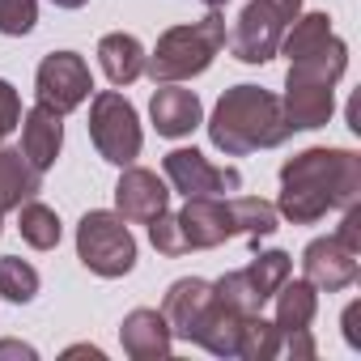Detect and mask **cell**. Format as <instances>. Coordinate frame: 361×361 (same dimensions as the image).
Instances as JSON below:
<instances>
[{
    "label": "cell",
    "mask_w": 361,
    "mask_h": 361,
    "mask_svg": "<svg viewBox=\"0 0 361 361\" xmlns=\"http://www.w3.org/2000/svg\"><path fill=\"white\" fill-rule=\"evenodd\" d=\"M272 302H276V319L272 323L281 331V353H289L293 361H310L314 357L310 323H314V310H319V289L306 276H298V281L285 276V285L272 293Z\"/></svg>",
    "instance_id": "ba28073f"
},
{
    "label": "cell",
    "mask_w": 361,
    "mask_h": 361,
    "mask_svg": "<svg viewBox=\"0 0 361 361\" xmlns=\"http://www.w3.org/2000/svg\"><path fill=\"white\" fill-rule=\"evenodd\" d=\"M145 60H149V51L140 47L136 35L115 30V35H102V43H98V64L111 85H132L136 77H145Z\"/></svg>",
    "instance_id": "ac0fdd59"
},
{
    "label": "cell",
    "mask_w": 361,
    "mask_h": 361,
    "mask_svg": "<svg viewBox=\"0 0 361 361\" xmlns=\"http://www.w3.org/2000/svg\"><path fill=\"white\" fill-rule=\"evenodd\" d=\"M293 132L285 123L281 98L259 90V85H234L217 98L213 119H209V140L226 157H247L259 149L285 145Z\"/></svg>",
    "instance_id": "7a4b0ae2"
},
{
    "label": "cell",
    "mask_w": 361,
    "mask_h": 361,
    "mask_svg": "<svg viewBox=\"0 0 361 361\" xmlns=\"http://www.w3.org/2000/svg\"><path fill=\"white\" fill-rule=\"evenodd\" d=\"M13 213H18V230H22V238H26L35 251H51V247H60L64 226H60L56 209H47L43 200H26V204H18Z\"/></svg>",
    "instance_id": "ffe728a7"
},
{
    "label": "cell",
    "mask_w": 361,
    "mask_h": 361,
    "mask_svg": "<svg viewBox=\"0 0 361 361\" xmlns=\"http://www.w3.org/2000/svg\"><path fill=\"white\" fill-rule=\"evenodd\" d=\"M149 115H153V128L157 136H192L200 123H204V106H200V94L196 90H183V81H170L161 85L153 98H149Z\"/></svg>",
    "instance_id": "9a60e30c"
},
{
    "label": "cell",
    "mask_w": 361,
    "mask_h": 361,
    "mask_svg": "<svg viewBox=\"0 0 361 361\" xmlns=\"http://www.w3.org/2000/svg\"><path fill=\"white\" fill-rule=\"evenodd\" d=\"M90 94H94V77L77 51H51L35 73V102L51 106L56 115L77 111Z\"/></svg>",
    "instance_id": "9c48e42d"
},
{
    "label": "cell",
    "mask_w": 361,
    "mask_h": 361,
    "mask_svg": "<svg viewBox=\"0 0 361 361\" xmlns=\"http://www.w3.org/2000/svg\"><path fill=\"white\" fill-rule=\"evenodd\" d=\"M289 18L272 5V0H251V5L238 13L234 22V35H226L234 60L243 64H268L276 51H281V35H285Z\"/></svg>",
    "instance_id": "8fae6325"
},
{
    "label": "cell",
    "mask_w": 361,
    "mask_h": 361,
    "mask_svg": "<svg viewBox=\"0 0 361 361\" xmlns=\"http://www.w3.org/2000/svg\"><path fill=\"white\" fill-rule=\"evenodd\" d=\"M39 188H43V170H35L22 149H0V209L13 213L18 204L35 200Z\"/></svg>",
    "instance_id": "d6986e66"
},
{
    "label": "cell",
    "mask_w": 361,
    "mask_h": 361,
    "mask_svg": "<svg viewBox=\"0 0 361 361\" xmlns=\"http://www.w3.org/2000/svg\"><path fill=\"white\" fill-rule=\"evenodd\" d=\"M213 293H217V298H221L230 310H238V314H259V310L268 306L243 268H238V272H226L221 281H213Z\"/></svg>",
    "instance_id": "cb8c5ba5"
},
{
    "label": "cell",
    "mask_w": 361,
    "mask_h": 361,
    "mask_svg": "<svg viewBox=\"0 0 361 361\" xmlns=\"http://www.w3.org/2000/svg\"><path fill=\"white\" fill-rule=\"evenodd\" d=\"M18 128H22V153H26V161L35 170H51L56 157H60V149H64V115H56L51 106L35 102L22 115Z\"/></svg>",
    "instance_id": "e0dca14e"
},
{
    "label": "cell",
    "mask_w": 361,
    "mask_h": 361,
    "mask_svg": "<svg viewBox=\"0 0 361 361\" xmlns=\"http://www.w3.org/2000/svg\"><path fill=\"white\" fill-rule=\"evenodd\" d=\"M204 5H209V9H226V0H204Z\"/></svg>",
    "instance_id": "4dcf8cb0"
},
{
    "label": "cell",
    "mask_w": 361,
    "mask_h": 361,
    "mask_svg": "<svg viewBox=\"0 0 361 361\" xmlns=\"http://www.w3.org/2000/svg\"><path fill=\"white\" fill-rule=\"evenodd\" d=\"M344 68H348L344 39H336L331 47H323L314 56L289 60L285 98H281L289 132H314V128H323L331 119V111H336V81L344 77Z\"/></svg>",
    "instance_id": "3957f363"
},
{
    "label": "cell",
    "mask_w": 361,
    "mask_h": 361,
    "mask_svg": "<svg viewBox=\"0 0 361 361\" xmlns=\"http://www.w3.org/2000/svg\"><path fill=\"white\" fill-rule=\"evenodd\" d=\"M357 314H361V306L353 302V306L344 310V340H348L353 348H361V331H357Z\"/></svg>",
    "instance_id": "83f0119b"
},
{
    "label": "cell",
    "mask_w": 361,
    "mask_h": 361,
    "mask_svg": "<svg viewBox=\"0 0 361 361\" xmlns=\"http://www.w3.org/2000/svg\"><path fill=\"white\" fill-rule=\"evenodd\" d=\"M357 259H361L357 251H348L336 234H327L302 251V276L323 293H340L357 281Z\"/></svg>",
    "instance_id": "4fadbf2b"
},
{
    "label": "cell",
    "mask_w": 361,
    "mask_h": 361,
    "mask_svg": "<svg viewBox=\"0 0 361 361\" xmlns=\"http://www.w3.org/2000/svg\"><path fill=\"white\" fill-rule=\"evenodd\" d=\"M243 272L251 276V285L259 289V298H264V302H272V293H276V289L285 285V276L293 272V259H289L285 251H259Z\"/></svg>",
    "instance_id": "7402d4cb"
},
{
    "label": "cell",
    "mask_w": 361,
    "mask_h": 361,
    "mask_svg": "<svg viewBox=\"0 0 361 361\" xmlns=\"http://www.w3.org/2000/svg\"><path fill=\"white\" fill-rule=\"evenodd\" d=\"M0 221H5V209H0Z\"/></svg>",
    "instance_id": "1f68e13d"
},
{
    "label": "cell",
    "mask_w": 361,
    "mask_h": 361,
    "mask_svg": "<svg viewBox=\"0 0 361 361\" xmlns=\"http://www.w3.org/2000/svg\"><path fill=\"white\" fill-rule=\"evenodd\" d=\"M119 344L132 361H157V357H170L174 348V331L166 323L161 310H149V306H136L123 314L119 323Z\"/></svg>",
    "instance_id": "2e32d148"
},
{
    "label": "cell",
    "mask_w": 361,
    "mask_h": 361,
    "mask_svg": "<svg viewBox=\"0 0 361 361\" xmlns=\"http://www.w3.org/2000/svg\"><path fill=\"white\" fill-rule=\"evenodd\" d=\"M90 140H94L102 161L132 166L140 157V145H145L136 106L123 94H115V90H98L90 98Z\"/></svg>",
    "instance_id": "52a82bcc"
},
{
    "label": "cell",
    "mask_w": 361,
    "mask_h": 361,
    "mask_svg": "<svg viewBox=\"0 0 361 361\" xmlns=\"http://www.w3.org/2000/svg\"><path fill=\"white\" fill-rule=\"evenodd\" d=\"M22 123V98L9 81H0V145H5V136Z\"/></svg>",
    "instance_id": "484cf974"
},
{
    "label": "cell",
    "mask_w": 361,
    "mask_h": 361,
    "mask_svg": "<svg viewBox=\"0 0 361 361\" xmlns=\"http://www.w3.org/2000/svg\"><path fill=\"white\" fill-rule=\"evenodd\" d=\"M56 9H81V5H90V0H51Z\"/></svg>",
    "instance_id": "f546056e"
},
{
    "label": "cell",
    "mask_w": 361,
    "mask_h": 361,
    "mask_svg": "<svg viewBox=\"0 0 361 361\" xmlns=\"http://www.w3.org/2000/svg\"><path fill=\"white\" fill-rule=\"evenodd\" d=\"M39 22V0H0V35L22 39Z\"/></svg>",
    "instance_id": "d4e9b609"
},
{
    "label": "cell",
    "mask_w": 361,
    "mask_h": 361,
    "mask_svg": "<svg viewBox=\"0 0 361 361\" xmlns=\"http://www.w3.org/2000/svg\"><path fill=\"white\" fill-rule=\"evenodd\" d=\"M166 170V183L178 196H234L243 188V174L238 166H213L200 149H170L161 157Z\"/></svg>",
    "instance_id": "30bf717a"
},
{
    "label": "cell",
    "mask_w": 361,
    "mask_h": 361,
    "mask_svg": "<svg viewBox=\"0 0 361 361\" xmlns=\"http://www.w3.org/2000/svg\"><path fill=\"white\" fill-rule=\"evenodd\" d=\"M230 238H238V217L230 196H192L178 213L166 209L161 217L149 221V243L170 259L188 251H213Z\"/></svg>",
    "instance_id": "277c9868"
},
{
    "label": "cell",
    "mask_w": 361,
    "mask_h": 361,
    "mask_svg": "<svg viewBox=\"0 0 361 361\" xmlns=\"http://www.w3.org/2000/svg\"><path fill=\"white\" fill-rule=\"evenodd\" d=\"M166 209H170L166 178H157V170H145V166H123L115 183V213L132 226H149Z\"/></svg>",
    "instance_id": "7c38bea8"
},
{
    "label": "cell",
    "mask_w": 361,
    "mask_h": 361,
    "mask_svg": "<svg viewBox=\"0 0 361 361\" xmlns=\"http://www.w3.org/2000/svg\"><path fill=\"white\" fill-rule=\"evenodd\" d=\"M226 47V18L221 9H209V18L200 22H188V26H170L153 56L145 60V73L157 81V85H170V81H192L200 73H209V64L217 60V51Z\"/></svg>",
    "instance_id": "5b68a950"
},
{
    "label": "cell",
    "mask_w": 361,
    "mask_h": 361,
    "mask_svg": "<svg viewBox=\"0 0 361 361\" xmlns=\"http://www.w3.org/2000/svg\"><path fill=\"white\" fill-rule=\"evenodd\" d=\"M0 357H35V348L18 344V340H0Z\"/></svg>",
    "instance_id": "f1b7e54d"
},
{
    "label": "cell",
    "mask_w": 361,
    "mask_h": 361,
    "mask_svg": "<svg viewBox=\"0 0 361 361\" xmlns=\"http://www.w3.org/2000/svg\"><path fill=\"white\" fill-rule=\"evenodd\" d=\"M336 238H340L348 251H357V255H361V209H357V204H348V209H344V221H340Z\"/></svg>",
    "instance_id": "4316f807"
},
{
    "label": "cell",
    "mask_w": 361,
    "mask_h": 361,
    "mask_svg": "<svg viewBox=\"0 0 361 361\" xmlns=\"http://www.w3.org/2000/svg\"><path fill=\"white\" fill-rule=\"evenodd\" d=\"M0 298H9V302H35L39 298V272H35V264H26L18 255L0 259Z\"/></svg>",
    "instance_id": "603a6c76"
},
{
    "label": "cell",
    "mask_w": 361,
    "mask_h": 361,
    "mask_svg": "<svg viewBox=\"0 0 361 361\" xmlns=\"http://www.w3.org/2000/svg\"><path fill=\"white\" fill-rule=\"evenodd\" d=\"M238 357H247V361H272V357H281V331H276V323L264 319V310L243 319Z\"/></svg>",
    "instance_id": "44dd1931"
},
{
    "label": "cell",
    "mask_w": 361,
    "mask_h": 361,
    "mask_svg": "<svg viewBox=\"0 0 361 361\" xmlns=\"http://www.w3.org/2000/svg\"><path fill=\"white\" fill-rule=\"evenodd\" d=\"M77 259L94 272V276H128L136 268V238L128 230V221L119 213L94 209L81 217L77 226Z\"/></svg>",
    "instance_id": "8992f818"
},
{
    "label": "cell",
    "mask_w": 361,
    "mask_h": 361,
    "mask_svg": "<svg viewBox=\"0 0 361 361\" xmlns=\"http://www.w3.org/2000/svg\"><path fill=\"white\" fill-rule=\"evenodd\" d=\"M361 200V157L353 149H302L281 166L276 213L293 226H314Z\"/></svg>",
    "instance_id": "6da1fadb"
},
{
    "label": "cell",
    "mask_w": 361,
    "mask_h": 361,
    "mask_svg": "<svg viewBox=\"0 0 361 361\" xmlns=\"http://www.w3.org/2000/svg\"><path fill=\"white\" fill-rule=\"evenodd\" d=\"M213 302H217V293H213L209 281H200V276H183V281H174V285L166 289V298H161V314H166V323H170V331H174L178 340H192V336L200 331V323L209 319Z\"/></svg>",
    "instance_id": "5bb4252c"
}]
</instances>
